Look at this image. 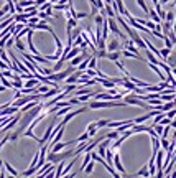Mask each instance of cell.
<instances>
[{
    "label": "cell",
    "instance_id": "obj_1",
    "mask_svg": "<svg viewBox=\"0 0 176 178\" xmlns=\"http://www.w3.org/2000/svg\"><path fill=\"white\" fill-rule=\"evenodd\" d=\"M43 109H45V106H43V104H40V102H38L36 106L33 107V109L26 111V112H25V116L22 117V125H20V129H18L17 132H18V134H22V132H23V129H25L26 125L30 124V122L33 120V119H35V116H38V114H40Z\"/></svg>",
    "mask_w": 176,
    "mask_h": 178
},
{
    "label": "cell",
    "instance_id": "obj_2",
    "mask_svg": "<svg viewBox=\"0 0 176 178\" xmlns=\"http://www.w3.org/2000/svg\"><path fill=\"white\" fill-rule=\"evenodd\" d=\"M125 106H127L125 102H114V101H110V102H107V101H92L89 104L91 109H109V107H125Z\"/></svg>",
    "mask_w": 176,
    "mask_h": 178
},
{
    "label": "cell",
    "instance_id": "obj_3",
    "mask_svg": "<svg viewBox=\"0 0 176 178\" xmlns=\"http://www.w3.org/2000/svg\"><path fill=\"white\" fill-rule=\"evenodd\" d=\"M107 27H109V31H112V33H114L115 36H119L122 41L127 40V35L120 31V28H119V23L115 22V18H107Z\"/></svg>",
    "mask_w": 176,
    "mask_h": 178
},
{
    "label": "cell",
    "instance_id": "obj_4",
    "mask_svg": "<svg viewBox=\"0 0 176 178\" xmlns=\"http://www.w3.org/2000/svg\"><path fill=\"white\" fill-rule=\"evenodd\" d=\"M125 104L127 106H138V107H143V109H153V107L148 106L147 102H142L140 99H137L135 92L130 94V96H125Z\"/></svg>",
    "mask_w": 176,
    "mask_h": 178
},
{
    "label": "cell",
    "instance_id": "obj_5",
    "mask_svg": "<svg viewBox=\"0 0 176 178\" xmlns=\"http://www.w3.org/2000/svg\"><path fill=\"white\" fill-rule=\"evenodd\" d=\"M71 155H74V150H68V152H63V153H51L50 152V155H48V162H51V163H58V162H61V160H64V158H68V157H71Z\"/></svg>",
    "mask_w": 176,
    "mask_h": 178
},
{
    "label": "cell",
    "instance_id": "obj_6",
    "mask_svg": "<svg viewBox=\"0 0 176 178\" xmlns=\"http://www.w3.org/2000/svg\"><path fill=\"white\" fill-rule=\"evenodd\" d=\"M122 96H124V94H115V96H112V94H109V92H97V94H94V99L96 101H117V99H120Z\"/></svg>",
    "mask_w": 176,
    "mask_h": 178
},
{
    "label": "cell",
    "instance_id": "obj_7",
    "mask_svg": "<svg viewBox=\"0 0 176 178\" xmlns=\"http://www.w3.org/2000/svg\"><path fill=\"white\" fill-rule=\"evenodd\" d=\"M84 111H86V107H79V109H76V111H69V112L66 114V117L63 119V120L59 122V124H61V125H66L69 120H71V119H74L76 116H79L81 112H84Z\"/></svg>",
    "mask_w": 176,
    "mask_h": 178
},
{
    "label": "cell",
    "instance_id": "obj_8",
    "mask_svg": "<svg viewBox=\"0 0 176 178\" xmlns=\"http://www.w3.org/2000/svg\"><path fill=\"white\" fill-rule=\"evenodd\" d=\"M69 145H76V142H74V140H71V142H58V144H54V145L50 148V152H51V153H58V152H61L63 148L69 147Z\"/></svg>",
    "mask_w": 176,
    "mask_h": 178
},
{
    "label": "cell",
    "instance_id": "obj_9",
    "mask_svg": "<svg viewBox=\"0 0 176 178\" xmlns=\"http://www.w3.org/2000/svg\"><path fill=\"white\" fill-rule=\"evenodd\" d=\"M63 135H64V127H61L58 132H56V135H54V137H53L51 140H48V144H46V145H48V150H50V148H51L54 144H58V142L61 140V137H63Z\"/></svg>",
    "mask_w": 176,
    "mask_h": 178
},
{
    "label": "cell",
    "instance_id": "obj_10",
    "mask_svg": "<svg viewBox=\"0 0 176 178\" xmlns=\"http://www.w3.org/2000/svg\"><path fill=\"white\" fill-rule=\"evenodd\" d=\"M124 50L127 51H132V53H135V55H138V48L135 46V43H133L130 38H127V40L124 41Z\"/></svg>",
    "mask_w": 176,
    "mask_h": 178
},
{
    "label": "cell",
    "instance_id": "obj_11",
    "mask_svg": "<svg viewBox=\"0 0 176 178\" xmlns=\"http://www.w3.org/2000/svg\"><path fill=\"white\" fill-rule=\"evenodd\" d=\"M105 48H107V51H120V41H119V38L110 40V43L105 45Z\"/></svg>",
    "mask_w": 176,
    "mask_h": 178
},
{
    "label": "cell",
    "instance_id": "obj_12",
    "mask_svg": "<svg viewBox=\"0 0 176 178\" xmlns=\"http://www.w3.org/2000/svg\"><path fill=\"white\" fill-rule=\"evenodd\" d=\"M138 176H142V178H150L148 165H143V167H142V168H140L137 173H133V178H138Z\"/></svg>",
    "mask_w": 176,
    "mask_h": 178
},
{
    "label": "cell",
    "instance_id": "obj_13",
    "mask_svg": "<svg viewBox=\"0 0 176 178\" xmlns=\"http://www.w3.org/2000/svg\"><path fill=\"white\" fill-rule=\"evenodd\" d=\"M61 92V89L59 88H53V89H48L45 94H41V99H51V97H54L56 94Z\"/></svg>",
    "mask_w": 176,
    "mask_h": 178
},
{
    "label": "cell",
    "instance_id": "obj_14",
    "mask_svg": "<svg viewBox=\"0 0 176 178\" xmlns=\"http://www.w3.org/2000/svg\"><path fill=\"white\" fill-rule=\"evenodd\" d=\"M174 107H176L174 99L173 101H168V102H165V104H161V106H160V112H168V111L174 109Z\"/></svg>",
    "mask_w": 176,
    "mask_h": 178
},
{
    "label": "cell",
    "instance_id": "obj_15",
    "mask_svg": "<svg viewBox=\"0 0 176 178\" xmlns=\"http://www.w3.org/2000/svg\"><path fill=\"white\" fill-rule=\"evenodd\" d=\"M38 102H40V101H30V102H26V104H25V106H22V107H20V109H18V111H20V114H25V112H26V111L33 109V107H35V106H36V104H38Z\"/></svg>",
    "mask_w": 176,
    "mask_h": 178
},
{
    "label": "cell",
    "instance_id": "obj_16",
    "mask_svg": "<svg viewBox=\"0 0 176 178\" xmlns=\"http://www.w3.org/2000/svg\"><path fill=\"white\" fill-rule=\"evenodd\" d=\"M84 94H92V97H94V94H97V92H96V89H89L87 86L86 88H79L76 91V97L77 96H84Z\"/></svg>",
    "mask_w": 176,
    "mask_h": 178
},
{
    "label": "cell",
    "instance_id": "obj_17",
    "mask_svg": "<svg viewBox=\"0 0 176 178\" xmlns=\"http://www.w3.org/2000/svg\"><path fill=\"white\" fill-rule=\"evenodd\" d=\"M120 55H122V56H125V58H133V59H140V61H145V59L140 56V55H135V53H132V51H127V50H122Z\"/></svg>",
    "mask_w": 176,
    "mask_h": 178
},
{
    "label": "cell",
    "instance_id": "obj_18",
    "mask_svg": "<svg viewBox=\"0 0 176 178\" xmlns=\"http://www.w3.org/2000/svg\"><path fill=\"white\" fill-rule=\"evenodd\" d=\"M38 84H40V81L36 78H31V79H26V83H23V88L31 89V88H36Z\"/></svg>",
    "mask_w": 176,
    "mask_h": 178
},
{
    "label": "cell",
    "instance_id": "obj_19",
    "mask_svg": "<svg viewBox=\"0 0 176 178\" xmlns=\"http://www.w3.org/2000/svg\"><path fill=\"white\" fill-rule=\"evenodd\" d=\"M120 51H107V55H105V58L110 61H117V59H120Z\"/></svg>",
    "mask_w": 176,
    "mask_h": 178
},
{
    "label": "cell",
    "instance_id": "obj_20",
    "mask_svg": "<svg viewBox=\"0 0 176 178\" xmlns=\"http://www.w3.org/2000/svg\"><path fill=\"white\" fill-rule=\"evenodd\" d=\"M3 170H7V172H8L10 175H13V176H18V172H17V170L13 168V167L10 165L8 162H5V163H3Z\"/></svg>",
    "mask_w": 176,
    "mask_h": 178
},
{
    "label": "cell",
    "instance_id": "obj_21",
    "mask_svg": "<svg viewBox=\"0 0 176 178\" xmlns=\"http://www.w3.org/2000/svg\"><path fill=\"white\" fill-rule=\"evenodd\" d=\"M96 132H97V127H96V122H91L89 125H87V134H89V137L92 139L94 135H96Z\"/></svg>",
    "mask_w": 176,
    "mask_h": 178
},
{
    "label": "cell",
    "instance_id": "obj_22",
    "mask_svg": "<svg viewBox=\"0 0 176 178\" xmlns=\"http://www.w3.org/2000/svg\"><path fill=\"white\" fill-rule=\"evenodd\" d=\"M148 17H150L151 22H155V23H161L160 17H158V13L155 12V10H148Z\"/></svg>",
    "mask_w": 176,
    "mask_h": 178
},
{
    "label": "cell",
    "instance_id": "obj_23",
    "mask_svg": "<svg viewBox=\"0 0 176 178\" xmlns=\"http://www.w3.org/2000/svg\"><path fill=\"white\" fill-rule=\"evenodd\" d=\"M151 144H153V152L160 150V137L158 135H151Z\"/></svg>",
    "mask_w": 176,
    "mask_h": 178
},
{
    "label": "cell",
    "instance_id": "obj_24",
    "mask_svg": "<svg viewBox=\"0 0 176 178\" xmlns=\"http://www.w3.org/2000/svg\"><path fill=\"white\" fill-rule=\"evenodd\" d=\"M104 12L107 15V18H114L115 17V12L112 10V5H104Z\"/></svg>",
    "mask_w": 176,
    "mask_h": 178
},
{
    "label": "cell",
    "instance_id": "obj_25",
    "mask_svg": "<svg viewBox=\"0 0 176 178\" xmlns=\"http://www.w3.org/2000/svg\"><path fill=\"white\" fill-rule=\"evenodd\" d=\"M94 167H96V162H94V160H91V162H89V163H87V165H86V168H84L82 172H86L87 175H91V173L94 172Z\"/></svg>",
    "mask_w": 176,
    "mask_h": 178
},
{
    "label": "cell",
    "instance_id": "obj_26",
    "mask_svg": "<svg viewBox=\"0 0 176 178\" xmlns=\"http://www.w3.org/2000/svg\"><path fill=\"white\" fill-rule=\"evenodd\" d=\"M176 18V13H173V10H170V12H166V17H165L163 22H168V23H173Z\"/></svg>",
    "mask_w": 176,
    "mask_h": 178
},
{
    "label": "cell",
    "instance_id": "obj_27",
    "mask_svg": "<svg viewBox=\"0 0 176 178\" xmlns=\"http://www.w3.org/2000/svg\"><path fill=\"white\" fill-rule=\"evenodd\" d=\"M76 27H77V20L69 17V18H68V25H66V30H73V28H76Z\"/></svg>",
    "mask_w": 176,
    "mask_h": 178
},
{
    "label": "cell",
    "instance_id": "obj_28",
    "mask_svg": "<svg viewBox=\"0 0 176 178\" xmlns=\"http://www.w3.org/2000/svg\"><path fill=\"white\" fill-rule=\"evenodd\" d=\"M87 68H89V69H97V58H96V56H91V58H89Z\"/></svg>",
    "mask_w": 176,
    "mask_h": 178
},
{
    "label": "cell",
    "instance_id": "obj_29",
    "mask_svg": "<svg viewBox=\"0 0 176 178\" xmlns=\"http://www.w3.org/2000/svg\"><path fill=\"white\" fill-rule=\"evenodd\" d=\"M171 55V50H168V48H161L160 50V56H161V61H165L168 56Z\"/></svg>",
    "mask_w": 176,
    "mask_h": 178
},
{
    "label": "cell",
    "instance_id": "obj_30",
    "mask_svg": "<svg viewBox=\"0 0 176 178\" xmlns=\"http://www.w3.org/2000/svg\"><path fill=\"white\" fill-rule=\"evenodd\" d=\"M174 94H160V101L161 102H168V101H173Z\"/></svg>",
    "mask_w": 176,
    "mask_h": 178
},
{
    "label": "cell",
    "instance_id": "obj_31",
    "mask_svg": "<svg viewBox=\"0 0 176 178\" xmlns=\"http://www.w3.org/2000/svg\"><path fill=\"white\" fill-rule=\"evenodd\" d=\"M137 3H138V7H140V8H142L143 10V12H145L147 13V15H148V5H147V3H145V0H137Z\"/></svg>",
    "mask_w": 176,
    "mask_h": 178
},
{
    "label": "cell",
    "instance_id": "obj_32",
    "mask_svg": "<svg viewBox=\"0 0 176 178\" xmlns=\"http://www.w3.org/2000/svg\"><path fill=\"white\" fill-rule=\"evenodd\" d=\"M163 127H165V125H160V124H155L153 125V130H155V134H156L158 137H161V134H163Z\"/></svg>",
    "mask_w": 176,
    "mask_h": 178
},
{
    "label": "cell",
    "instance_id": "obj_33",
    "mask_svg": "<svg viewBox=\"0 0 176 178\" xmlns=\"http://www.w3.org/2000/svg\"><path fill=\"white\" fill-rule=\"evenodd\" d=\"M0 81H2V86H5L7 89H12L13 86H12V81H8L7 78H3V76H0Z\"/></svg>",
    "mask_w": 176,
    "mask_h": 178
},
{
    "label": "cell",
    "instance_id": "obj_34",
    "mask_svg": "<svg viewBox=\"0 0 176 178\" xmlns=\"http://www.w3.org/2000/svg\"><path fill=\"white\" fill-rule=\"evenodd\" d=\"M89 139H91V137H89V134H87V132H86V134L79 135V137H77L74 142H76V144H79V142H86V140H89Z\"/></svg>",
    "mask_w": 176,
    "mask_h": 178
},
{
    "label": "cell",
    "instance_id": "obj_35",
    "mask_svg": "<svg viewBox=\"0 0 176 178\" xmlns=\"http://www.w3.org/2000/svg\"><path fill=\"white\" fill-rule=\"evenodd\" d=\"M119 137V132L114 130V132H109V134H105V139H109V140H115V139Z\"/></svg>",
    "mask_w": 176,
    "mask_h": 178
},
{
    "label": "cell",
    "instance_id": "obj_36",
    "mask_svg": "<svg viewBox=\"0 0 176 178\" xmlns=\"http://www.w3.org/2000/svg\"><path fill=\"white\" fill-rule=\"evenodd\" d=\"M105 20V17H102L100 13H97L96 17H94V23H96V25H102V22H104Z\"/></svg>",
    "mask_w": 176,
    "mask_h": 178
},
{
    "label": "cell",
    "instance_id": "obj_37",
    "mask_svg": "<svg viewBox=\"0 0 176 178\" xmlns=\"http://www.w3.org/2000/svg\"><path fill=\"white\" fill-rule=\"evenodd\" d=\"M50 8H53V3H50V2H45L43 5H40V12H46Z\"/></svg>",
    "mask_w": 176,
    "mask_h": 178
},
{
    "label": "cell",
    "instance_id": "obj_38",
    "mask_svg": "<svg viewBox=\"0 0 176 178\" xmlns=\"http://www.w3.org/2000/svg\"><path fill=\"white\" fill-rule=\"evenodd\" d=\"M12 86H13V89H22L23 88V81L22 79H18V81H12Z\"/></svg>",
    "mask_w": 176,
    "mask_h": 178
},
{
    "label": "cell",
    "instance_id": "obj_39",
    "mask_svg": "<svg viewBox=\"0 0 176 178\" xmlns=\"http://www.w3.org/2000/svg\"><path fill=\"white\" fill-rule=\"evenodd\" d=\"M91 97H92V94H84V96H77V99H79V102H87Z\"/></svg>",
    "mask_w": 176,
    "mask_h": 178
},
{
    "label": "cell",
    "instance_id": "obj_40",
    "mask_svg": "<svg viewBox=\"0 0 176 178\" xmlns=\"http://www.w3.org/2000/svg\"><path fill=\"white\" fill-rule=\"evenodd\" d=\"M15 46H17V50H20L22 53L25 51V45L22 43V40H15Z\"/></svg>",
    "mask_w": 176,
    "mask_h": 178
},
{
    "label": "cell",
    "instance_id": "obj_41",
    "mask_svg": "<svg viewBox=\"0 0 176 178\" xmlns=\"http://www.w3.org/2000/svg\"><path fill=\"white\" fill-rule=\"evenodd\" d=\"M165 117L174 119V117H176V107H174V109H171V111H168V112H165Z\"/></svg>",
    "mask_w": 176,
    "mask_h": 178
},
{
    "label": "cell",
    "instance_id": "obj_42",
    "mask_svg": "<svg viewBox=\"0 0 176 178\" xmlns=\"http://www.w3.org/2000/svg\"><path fill=\"white\" fill-rule=\"evenodd\" d=\"M109 122H110V120H105V119H102V120L96 122V127H97V129H100V127H107Z\"/></svg>",
    "mask_w": 176,
    "mask_h": 178
},
{
    "label": "cell",
    "instance_id": "obj_43",
    "mask_svg": "<svg viewBox=\"0 0 176 178\" xmlns=\"http://www.w3.org/2000/svg\"><path fill=\"white\" fill-rule=\"evenodd\" d=\"M163 40H165V48H168V50H173V43L170 41V38H168V36H165Z\"/></svg>",
    "mask_w": 176,
    "mask_h": 178
},
{
    "label": "cell",
    "instance_id": "obj_44",
    "mask_svg": "<svg viewBox=\"0 0 176 178\" xmlns=\"http://www.w3.org/2000/svg\"><path fill=\"white\" fill-rule=\"evenodd\" d=\"M151 35L156 36V38H160V40H163V38H165V35L161 33V31H158V30H151Z\"/></svg>",
    "mask_w": 176,
    "mask_h": 178
},
{
    "label": "cell",
    "instance_id": "obj_45",
    "mask_svg": "<svg viewBox=\"0 0 176 178\" xmlns=\"http://www.w3.org/2000/svg\"><path fill=\"white\" fill-rule=\"evenodd\" d=\"M7 13H8V5H5L2 10H0V20H3V17H5Z\"/></svg>",
    "mask_w": 176,
    "mask_h": 178
},
{
    "label": "cell",
    "instance_id": "obj_46",
    "mask_svg": "<svg viewBox=\"0 0 176 178\" xmlns=\"http://www.w3.org/2000/svg\"><path fill=\"white\" fill-rule=\"evenodd\" d=\"M170 122H171V119H168V117H163L160 122H158V124H160V125H170Z\"/></svg>",
    "mask_w": 176,
    "mask_h": 178
},
{
    "label": "cell",
    "instance_id": "obj_47",
    "mask_svg": "<svg viewBox=\"0 0 176 178\" xmlns=\"http://www.w3.org/2000/svg\"><path fill=\"white\" fill-rule=\"evenodd\" d=\"M8 140H10V135H5V137H3L2 140H0V150H2V147H3V145H5Z\"/></svg>",
    "mask_w": 176,
    "mask_h": 178
},
{
    "label": "cell",
    "instance_id": "obj_48",
    "mask_svg": "<svg viewBox=\"0 0 176 178\" xmlns=\"http://www.w3.org/2000/svg\"><path fill=\"white\" fill-rule=\"evenodd\" d=\"M156 13H158V17H160V20H165V17H166V12H165L163 8H160Z\"/></svg>",
    "mask_w": 176,
    "mask_h": 178
},
{
    "label": "cell",
    "instance_id": "obj_49",
    "mask_svg": "<svg viewBox=\"0 0 176 178\" xmlns=\"http://www.w3.org/2000/svg\"><path fill=\"white\" fill-rule=\"evenodd\" d=\"M97 12H99V8H97L96 5H91V15L96 17V15H97Z\"/></svg>",
    "mask_w": 176,
    "mask_h": 178
},
{
    "label": "cell",
    "instance_id": "obj_50",
    "mask_svg": "<svg viewBox=\"0 0 176 178\" xmlns=\"http://www.w3.org/2000/svg\"><path fill=\"white\" fill-rule=\"evenodd\" d=\"M43 178H54V168H51L50 172H48V173H46V175H45Z\"/></svg>",
    "mask_w": 176,
    "mask_h": 178
},
{
    "label": "cell",
    "instance_id": "obj_51",
    "mask_svg": "<svg viewBox=\"0 0 176 178\" xmlns=\"http://www.w3.org/2000/svg\"><path fill=\"white\" fill-rule=\"evenodd\" d=\"M0 69H10V66L7 64V63H3L2 59H0Z\"/></svg>",
    "mask_w": 176,
    "mask_h": 178
},
{
    "label": "cell",
    "instance_id": "obj_52",
    "mask_svg": "<svg viewBox=\"0 0 176 178\" xmlns=\"http://www.w3.org/2000/svg\"><path fill=\"white\" fill-rule=\"evenodd\" d=\"M45 2H48V0H35V7H40V5H43Z\"/></svg>",
    "mask_w": 176,
    "mask_h": 178
},
{
    "label": "cell",
    "instance_id": "obj_53",
    "mask_svg": "<svg viewBox=\"0 0 176 178\" xmlns=\"http://www.w3.org/2000/svg\"><path fill=\"white\" fill-rule=\"evenodd\" d=\"M170 127H171V129H174V130H176V119H171V122H170Z\"/></svg>",
    "mask_w": 176,
    "mask_h": 178
},
{
    "label": "cell",
    "instance_id": "obj_54",
    "mask_svg": "<svg viewBox=\"0 0 176 178\" xmlns=\"http://www.w3.org/2000/svg\"><path fill=\"white\" fill-rule=\"evenodd\" d=\"M20 97H22V92H20V91H17V92H15V96H13V101L20 99Z\"/></svg>",
    "mask_w": 176,
    "mask_h": 178
},
{
    "label": "cell",
    "instance_id": "obj_55",
    "mask_svg": "<svg viewBox=\"0 0 176 178\" xmlns=\"http://www.w3.org/2000/svg\"><path fill=\"white\" fill-rule=\"evenodd\" d=\"M170 2H171V0H160L158 3H160V5H166V3H170Z\"/></svg>",
    "mask_w": 176,
    "mask_h": 178
},
{
    "label": "cell",
    "instance_id": "obj_56",
    "mask_svg": "<svg viewBox=\"0 0 176 178\" xmlns=\"http://www.w3.org/2000/svg\"><path fill=\"white\" fill-rule=\"evenodd\" d=\"M112 176H114V178H122V176H120V173H119V172H115Z\"/></svg>",
    "mask_w": 176,
    "mask_h": 178
},
{
    "label": "cell",
    "instance_id": "obj_57",
    "mask_svg": "<svg viewBox=\"0 0 176 178\" xmlns=\"http://www.w3.org/2000/svg\"><path fill=\"white\" fill-rule=\"evenodd\" d=\"M69 0H58V3H61V5H64V3H68Z\"/></svg>",
    "mask_w": 176,
    "mask_h": 178
},
{
    "label": "cell",
    "instance_id": "obj_58",
    "mask_svg": "<svg viewBox=\"0 0 176 178\" xmlns=\"http://www.w3.org/2000/svg\"><path fill=\"white\" fill-rule=\"evenodd\" d=\"M0 178H5V172H3V168L0 170Z\"/></svg>",
    "mask_w": 176,
    "mask_h": 178
},
{
    "label": "cell",
    "instance_id": "obj_59",
    "mask_svg": "<svg viewBox=\"0 0 176 178\" xmlns=\"http://www.w3.org/2000/svg\"><path fill=\"white\" fill-rule=\"evenodd\" d=\"M112 2H114V0H104V3H105V5H110Z\"/></svg>",
    "mask_w": 176,
    "mask_h": 178
},
{
    "label": "cell",
    "instance_id": "obj_60",
    "mask_svg": "<svg viewBox=\"0 0 176 178\" xmlns=\"http://www.w3.org/2000/svg\"><path fill=\"white\" fill-rule=\"evenodd\" d=\"M3 91H7V88H5V86H2V84H0V92H3Z\"/></svg>",
    "mask_w": 176,
    "mask_h": 178
},
{
    "label": "cell",
    "instance_id": "obj_61",
    "mask_svg": "<svg viewBox=\"0 0 176 178\" xmlns=\"http://www.w3.org/2000/svg\"><path fill=\"white\" fill-rule=\"evenodd\" d=\"M151 2H153V5H156V3H158V0H151Z\"/></svg>",
    "mask_w": 176,
    "mask_h": 178
},
{
    "label": "cell",
    "instance_id": "obj_62",
    "mask_svg": "<svg viewBox=\"0 0 176 178\" xmlns=\"http://www.w3.org/2000/svg\"><path fill=\"white\" fill-rule=\"evenodd\" d=\"M5 178H17V176H13V175H8V176H5Z\"/></svg>",
    "mask_w": 176,
    "mask_h": 178
},
{
    "label": "cell",
    "instance_id": "obj_63",
    "mask_svg": "<svg viewBox=\"0 0 176 178\" xmlns=\"http://www.w3.org/2000/svg\"><path fill=\"white\" fill-rule=\"evenodd\" d=\"M174 13H176V0H174Z\"/></svg>",
    "mask_w": 176,
    "mask_h": 178
},
{
    "label": "cell",
    "instance_id": "obj_64",
    "mask_svg": "<svg viewBox=\"0 0 176 178\" xmlns=\"http://www.w3.org/2000/svg\"><path fill=\"white\" fill-rule=\"evenodd\" d=\"M17 178H25V176H17Z\"/></svg>",
    "mask_w": 176,
    "mask_h": 178
}]
</instances>
